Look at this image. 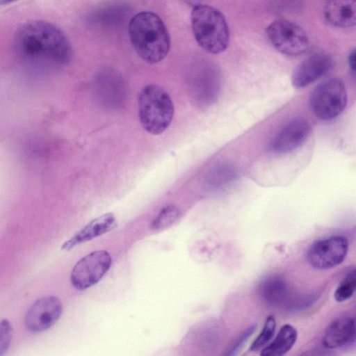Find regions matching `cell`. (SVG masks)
<instances>
[{
	"instance_id": "cell-11",
	"label": "cell",
	"mask_w": 356,
	"mask_h": 356,
	"mask_svg": "<svg viewBox=\"0 0 356 356\" xmlns=\"http://www.w3.org/2000/svg\"><path fill=\"white\" fill-rule=\"evenodd\" d=\"M333 65L332 57L325 54H317L305 59L293 70L291 82L296 88H303L328 72Z\"/></svg>"
},
{
	"instance_id": "cell-17",
	"label": "cell",
	"mask_w": 356,
	"mask_h": 356,
	"mask_svg": "<svg viewBox=\"0 0 356 356\" xmlns=\"http://www.w3.org/2000/svg\"><path fill=\"white\" fill-rule=\"evenodd\" d=\"M298 333L289 324L283 325L274 341L261 350L262 356H281L289 352L295 344Z\"/></svg>"
},
{
	"instance_id": "cell-3",
	"label": "cell",
	"mask_w": 356,
	"mask_h": 356,
	"mask_svg": "<svg viewBox=\"0 0 356 356\" xmlns=\"http://www.w3.org/2000/svg\"><path fill=\"white\" fill-rule=\"evenodd\" d=\"M191 27L197 44L206 51L219 54L229 42V31L223 15L205 4L195 6L191 14Z\"/></svg>"
},
{
	"instance_id": "cell-20",
	"label": "cell",
	"mask_w": 356,
	"mask_h": 356,
	"mask_svg": "<svg viewBox=\"0 0 356 356\" xmlns=\"http://www.w3.org/2000/svg\"><path fill=\"white\" fill-rule=\"evenodd\" d=\"M179 208L174 204L164 207L152 222L154 229H162L172 225L179 216Z\"/></svg>"
},
{
	"instance_id": "cell-21",
	"label": "cell",
	"mask_w": 356,
	"mask_h": 356,
	"mask_svg": "<svg viewBox=\"0 0 356 356\" xmlns=\"http://www.w3.org/2000/svg\"><path fill=\"white\" fill-rule=\"evenodd\" d=\"M276 327L275 319L273 316H269L264 323L259 336L255 339L250 346L252 351H257L264 348L273 337Z\"/></svg>"
},
{
	"instance_id": "cell-9",
	"label": "cell",
	"mask_w": 356,
	"mask_h": 356,
	"mask_svg": "<svg viewBox=\"0 0 356 356\" xmlns=\"http://www.w3.org/2000/svg\"><path fill=\"white\" fill-rule=\"evenodd\" d=\"M63 311L62 303L54 296L36 300L25 315V327L31 332H42L55 324Z\"/></svg>"
},
{
	"instance_id": "cell-23",
	"label": "cell",
	"mask_w": 356,
	"mask_h": 356,
	"mask_svg": "<svg viewBox=\"0 0 356 356\" xmlns=\"http://www.w3.org/2000/svg\"><path fill=\"white\" fill-rule=\"evenodd\" d=\"M13 336V327L7 319H3L0 325V356L8 349Z\"/></svg>"
},
{
	"instance_id": "cell-22",
	"label": "cell",
	"mask_w": 356,
	"mask_h": 356,
	"mask_svg": "<svg viewBox=\"0 0 356 356\" xmlns=\"http://www.w3.org/2000/svg\"><path fill=\"white\" fill-rule=\"evenodd\" d=\"M126 13L124 8L122 5H110L107 7H104L95 12V15L92 16V19L98 22L105 23L106 21L111 22L112 20H116V19Z\"/></svg>"
},
{
	"instance_id": "cell-14",
	"label": "cell",
	"mask_w": 356,
	"mask_h": 356,
	"mask_svg": "<svg viewBox=\"0 0 356 356\" xmlns=\"http://www.w3.org/2000/svg\"><path fill=\"white\" fill-rule=\"evenodd\" d=\"M117 225L113 213H104L89 222L65 241L61 248L70 250L77 245L90 241L113 229Z\"/></svg>"
},
{
	"instance_id": "cell-6",
	"label": "cell",
	"mask_w": 356,
	"mask_h": 356,
	"mask_svg": "<svg viewBox=\"0 0 356 356\" xmlns=\"http://www.w3.org/2000/svg\"><path fill=\"white\" fill-rule=\"evenodd\" d=\"M266 32L272 45L283 54L298 56L309 47L306 33L293 22L277 19L267 26Z\"/></svg>"
},
{
	"instance_id": "cell-2",
	"label": "cell",
	"mask_w": 356,
	"mask_h": 356,
	"mask_svg": "<svg viewBox=\"0 0 356 356\" xmlns=\"http://www.w3.org/2000/svg\"><path fill=\"white\" fill-rule=\"evenodd\" d=\"M129 35L138 55L147 63L161 61L170 50V38L167 28L153 12L136 14L129 24Z\"/></svg>"
},
{
	"instance_id": "cell-25",
	"label": "cell",
	"mask_w": 356,
	"mask_h": 356,
	"mask_svg": "<svg viewBox=\"0 0 356 356\" xmlns=\"http://www.w3.org/2000/svg\"><path fill=\"white\" fill-rule=\"evenodd\" d=\"M348 64L353 70L356 71V48L353 49L349 54Z\"/></svg>"
},
{
	"instance_id": "cell-7",
	"label": "cell",
	"mask_w": 356,
	"mask_h": 356,
	"mask_svg": "<svg viewBox=\"0 0 356 356\" xmlns=\"http://www.w3.org/2000/svg\"><path fill=\"white\" fill-rule=\"evenodd\" d=\"M111 257L106 250L92 252L82 257L71 273V283L78 290H85L97 284L109 269Z\"/></svg>"
},
{
	"instance_id": "cell-1",
	"label": "cell",
	"mask_w": 356,
	"mask_h": 356,
	"mask_svg": "<svg viewBox=\"0 0 356 356\" xmlns=\"http://www.w3.org/2000/svg\"><path fill=\"white\" fill-rule=\"evenodd\" d=\"M14 48L22 59L35 64L60 65L72 58V49L65 33L54 24L34 20L22 25L14 38Z\"/></svg>"
},
{
	"instance_id": "cell-15",
	"label": "cell",
	"mask_w": 356,
	"mask_h": 356,
	"mask_svg": "<svg viewBox=\"0 0 356 356\" xmlns=\"http://www.w3.org/2000/svg\"><path fill=\"white\" fill-rule=\"evenodd\" d=\"M324 15L333 26H354L356 25V0H327L324 8Z\"/></svg>"
},
{
	"instance_id": "cell-10",
	"label": "cell",
	"mask_w": 356,
	"mask_h": 356,
	"mask_svg": "<svg viewBox=\"0 0 356 356\" xmlns=\"http://www.w3.org/2000/svg\"><path fill=\"white\" fill-rule=\"evenodd\" d=\"M311 132L309 123L304 118H295L286 124L272 139L269 149L274 154L291 152L301 146Z\"/></svg>"
},
{
	"instance_id": "cell-12",
	"label": "cell",
	"mask_w": 356,
	"mask_h": 356,
	"mask_svg": "<svg viewBox=\"0 0 356 356\" xmlns=\"http://www.w3.org/2000/svg\"><path fill=\"white\" fill-rule=\"evenodd\" d=\"M190 88L192 96L197 104L208 106L215 102L218 97L220 79L213 70H201L191 76Z\"/></svg>"
},
{
	"instance_id": "cell-8",
	"label": "cell",
	"mask_w": 356,
	"mask_h": 356,
	"mask_svg": "<svg viewBox=\"0 0 356 356\" xmlns=\"http://www.w3.org/2000/svg\"><path fill=\"white\" fill-rule=\"evenodd\" d=\"M348 251L346 238L335 235L314 241L307 251V259L313 268L325 270L340 264Z\"/></svg>"
},
{
	"instance_id": "cell-18",
	"label": "cell",
	"mask_w": 356,
	"mask_h": 356,
	"mask_svg": "<svg viewBox=\"0 0 356 356\" xmlns=\"http://www.w3.org/2000/svg\"><path fill=\"white\" fill-rule=\"evenodd\" d=\"M237 175V170L232 165L221 163L208 172L204 180L205 187L209 190L222 188L234 181Z\"/></svg>"
},
{
	"instance_id": "cell-5",
	"label": "cell",
	"mask_w": 356,
	"mask_h": 356,
	"mask_svg": "<svg viewBox=\"0 0 356 356\" xmlns=\"http://www.w3.org/2000/svg\"><path fill=\"white\" fill-rule=\"evenodd\" d=\"M348 101L343 81L332 78L318 84L309 97V106L314 115L323 120L339 116L345 109Z\"/></svg>"
},
{
	"instance_id": "cell-4",
	"label": "cell",
	"mask_w": 356,
	"mask_h": 356,
	"mask_svg": "<svg viewBox=\"0 0 356 356\" xmlns=\"http://www.w3.org/2000/svg\"><path fill=\"white\" fill-rule=\"evenodd\" d=\"M138 116L143 129L153 135L161 134L170 125L174 106L168 92L156 84H148L140 90Z\"/></svg>"
},
{
	"instance_id": "cell-13",
	"label": "cell",
	"mask_w": 356,
	"mask_h": 356,
	"mask_svg": "<svg viewBox=\"0 0 356 356\" xmlns=\"http://www.w3.org/2000/svg\"><path fill=\"white\" fill-rule=\"evenodd\" d=\"M258 292L261 300L269 306L285 309L293 307L292 295L280 276L272 275L264 278L259 284Z\"/></svg>"
},
{
	"instance_id": "cell-16",
	"label": "cell",
	"mask_w": 356,
	"mask_h": 356,
	"mask_svg": "<svg viewBox=\"0 0 356 356\" xmlns=\"http://www.w3.org/2000/svg\"><path fill=\"white\" fill-rule=\"evenodd\" d=\"M355 335V321L349 317H341L330 325L323 337L322 345L328 349L339 348L348 343Z\"/></svg>"
},
{
	"instance_id": "cell-26",
	"label": "cell",
	"mask_w": 356,
	"mask_h": 356,
	"mask_svg": "<svg viewBox=\"0 0 356 356\" xmlns=\"http://www.w3.org/2000/svg\"><path fill=\"white\" fill-rule=\"evenodd\" d=\"M17 0H0V4L1 6L7 5L8 3H13Z\"/></svg>"
},
{
	"instance_id": "cell-24",
	"label": "cell",
	"mask_w": 356,
	"mask_h": 356,
	"mask_svg": "<svg viewBox=\"0 0 356 356\" xmlns=\"http://www.w3.org/2000/svg\"><path fill=\"white\" fill-rule=\"evenodd\" d=\"M256 325H253L247 328L229 346L225 355H234L243 346L252 334L254 332Z\"/></svg>"
},
{
	"instance_id": "cell-19",
	"label": "cell",
	"mask_w": 356,
	"mask_h": 356,
	"mask_svg": "<svg viewBox=\"0 0 356 356\" xmlns=\"http://www.w3.org/2000/svg\"><path fill=\"white\" fill-rule=\"evenodd\" d=\"M356 291V268L350 271L337 286L334 297L337 302H344Z\"/></svg>"
}]
</instances>
